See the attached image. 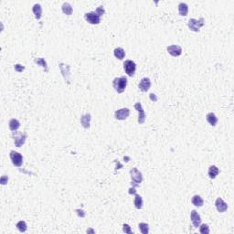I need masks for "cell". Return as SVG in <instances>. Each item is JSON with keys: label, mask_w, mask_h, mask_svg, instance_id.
Segmentation results:
<instances>
[{"label": "cell", "mask_w": 234, "mask_h": 234, "mask_svg": "<svg viewBox=\"0 0 234 234\" xmlns=\"http://www.w3.org/2000/svg\"><path fill=\"white\" fill-rule=\"evenodd\" d=\"M126 85H127V79L124 76L115 78L113 81V86L118 93H123L125 88H126Z\"/></svg>", "instance_id": "cell-1"}, {"label": "cell", "mask_w": 234, "mask_h": 234, "mask_svg": "<svg viewBox=\"0 0 234 234\" xmlns=\"http://www.w3.org/2000/svg\"><path fill=\"white\" fill-rule=\"evenodd\" d=\"M130 174H131V185L134 188H136L140 185V183H142L143 181V176L142 173L137 169V168H132L130 170Z\"/></svg>", "instance_id": "cell-2"}, {"label": "cell", "mask_w": 234, "mask_h": 234, "mask_svg": "<svg viewBox=\"0 0 234 234\" xmlns=\"http://www.w3.org/2000/svg\"><path fill=\"white\" fill-rule=\"evenodd\" d=\"M203 26H204V19L203 17H200L199 20H197L195 19H190L188 20V27L190 28V30L195 31V32H199L200 28Z\"/></svg>", "instance_id": "cell-3"}, {"label": "cell", "mask_w": 234, "mask_h": 234, "mask_svg": "<svg viewBox=\"0 0 234 234\" xmlns=\"http://www.w3.org/2000/svg\"><path fill=\"white\" fill-rule=\"evenodd\" d=\"M123 69L126 74L130 77H133L135 75V70H136V64L133 61H125L123 63Z\"/></svg>", "instance_id": "cell-4"}, {"label": "cell", "mask_w": 234, "mask_h": 234, "mask_svg": "<svg viewBox=\"0 0 234 234\" xmlns=\"http://www.w3.org/2000/svg\"><path fill=\"white\" fill-rule=\"evenodd\" d=\"M84 17H85L86 21L89 22L90 24L97 25V24H99L101 22V16L96 13V11L86 13Z\"/></svg>", "instance_id": "cell-5"}, {"label": "cell", "mask_w": 234, "mask_h": 234, "mask_svg": "<svg viewBox=\"0 0 234 234\" xmlns=\"http://www.w3.org/2000/svg\"><path fill=\"white\" fill-rule=\"evenodd\" d=\"M10 159L12 161V163L14 166L16 167H21L22 163H23V156H21V154H19V152L16 151H11L9 154Z\"/></svg>", "instance_id": "cell-6"}, {"label": "cell", "mask_w": 234, "mask_h": 234, "mask_svg": "<svg viewBox=\"0 0 234 234\" xmlns=\"http://www.w3.org/2000/svg\"><path fill=\"white\" fill-rule=\"evenodd\" d=\"M15 134H16V135H14L15 146L16 147H20L22 145H24V143L27 139V135L22 134V133H16V132H15Z\"/></svg>", "instance_id": "cell-7"}, {"label": "cell", "mask_w": 234, "mask_h": 234, "mask_svg": "<svg viewBox=\"0 0 234 234\" xmlns=\"http://www.w3.org/2000/svg\"><path fill=\"white\" fill-rule=\"evenodd\" d=\"M135 110L139 114H138V123L140 124H143L144 123H145V121H146V113H145V111H144V109H143L142 104L140 102H137V103L135 104Z\"/></svg>", "instance_id": "cell-8"}, {"label": "cell", "mask_w": 234, "mask_h": 234, "mask_svg": "<svg viewBox=\"0 0 234 234\" xmlns=\"http://www.w3.org/2000/svg\"><path fill=\"white\" fill-rule=\"evenodd\" d=\"M130 114V110L128 108H122L120 110H117L114 114L115 118L117 120H125Z\"/></svg>", "instance_id": "cell-9"}, {"label": "cell", "mask_w": 234, "mask_h": 234, "mask_svg": "<svg viewBox=\"0 0 234 234\" xmlns=\"http://www.w3.org/2000/svg\"><path fill=\"white\" fill-rule=\"evenodd\" d=\"M167 51L170 55L174 56V57H178L181 55L182 53V49L180 46L178 45H171L167 47Z\"/></svg>", "instance_id": "cell-10"}, {"label": "cell", "mask_w": 234, "mask_h": 234, "mask_svg": "<svg viewBox=\"0 0 234 234\" xmlns=\"http://www.w3.org/2000/svg\"><path fill=\"white\" fill-rule=\"evenodd\" d=\"M190 218H191V221H192V224L195 228H197L200 227V223H201V218L200 214L197 213L196 210H192L191 211V214H190Z\"/></svg>", "instance_id": "cell-11"}, {"label": "cell", "mask_w": 234, "mask_h": 234, "mask_svg": "<svg viewBox=\"0 0 234 234\" xmlns=\"http://www.w3.org/2000/svg\"><path fill=\"white\" fill-rule=\"evenodd\" d=\"M138 87H139V89L141 90L142 92H144V93L147 92L148 90L150 89V87H151V81H150V80H149L148 78H143V79L141 80V81H140Z\"/></svg>", "instance_id": "cell-12"}, {"label": "cell", "mask_w": 234, "mask_h": 234, "mask_svg": "<svg viewBox=\"0 0 234 234\" xmlns=\"http://www.w3.org/2000/svg\"><path fill=\"white\" fill-rule=\"evenodd\" d=\"M215 205H216V209H217V210L221 213L222 212H225L227 209H228V205L227 203H225L223 201L222 199H221V197H218L217 200H216L215 202Z\"/></svg>", "instance_id": "cell-13"}, {"label": "cell", "mask_w": 234, "mask_h": 234, "mask_svg": "<svg viewBox=\"0 0 234 234\" xmlns=\"http://www.w3.org/2000/svg\"><path fill=\"white\" fill-rule=\"evenodd\" d=\"M92 116L90 114H86L83 116L81 117V123L84 128H89L90 127V123H91Z\"/></svg>", "instance_id": "cell-14"}, {"label": "cell", "mask_w": 234, "mask_h": 234, "mask_svg": "<svg viewBox=\"0 0 234 234\" xmlns=\"http://www.w3.org/2000/svg\"><path fill=\"white\" fill-rule=\"evenodd\" d=\"M33 13L35 15L36 19H41V16H42V7L40 4H35L33 8Z\"/></svg>", "instance_id": "cell-15"}, {"label": "cell", "mask_w": 234, "mask_h": 234, "mask_svg": "<svg viewBox=\"0 0 234 234\" xmlns=\"http://www.w3.org/2000/svg\"><path fill=\"white\" fill-rule=\"evenodd\" d=\"M220 173V170L219 168L216 167V166H210L209 168V171H208V175L210 178H215L216 176H217Z\"/></svg>", "instance_id": "cell-16"}, {"label": "cell", "mask_w": 234, "mask_h": 234, "mask_svg": "<svg viewBox=\"0 0 234 234\" xmlns=\"http://www.w3.org/2000/svg\"><path fill=\"white\" fill-rule=\"evenodd\" d=\"M192 204L196 207H202L203 204H204V200L201 199L200 196H197V195H195L193 197H192Z\"/></svg>", "instance_id": "cell-17"}, {"label": "cell", "mask_w": 234, "mask_h": 234, "mask_svg": "<svg viewBox=\"0 0 234 234\" xmlns=\"http://www.w3.org/2000/svg\"><path fill=\"white\" fill-rule=\"evenodd\" d=\"M188 12V7L186 3H180L178 5V13L180 16H187Z\"/></svg>", "instance_id": "cell-18"}, {"label": "cell", "mask_w": 234, "mask_h": 234, "mask_svg": "<svg viewBox=\"0 0 234 234\" xmlns=\"http://www.w3.org/2000/svg\"><path fill=\"white\" fill-rule=\"evenodd\" d=\"M9 129L11 131H16L17 129H19L20 127V123L17 121L16 119H11L9 121Z\"/></svg>", "instance_id": "cell-19"}, {"label": "cell", "mask_w": 234, "mask_h": 234, "mask_svg": "<svg viewBox=\"0 0 234 234\" xmlns=\"http://www.w3.org/2000/svg\"><path fill=\"white\" fill-rule=\"evenodd\" d=\"M206 118H207V121L209 122V123L211 125V126H215L216 123H217V122H218V118L216 117V115L213 113L208 114Z\"/></svg>", "instance_id": "cell-20"}, {"label": "cell", "mask_w": 234, "mask_h": 234, "mask_svg": "<svg viewBox=\"0 0 234 234\" xmlns=\"http://www.w3.org/2000/svg\"><path fill=\"white\" fill-rule=\"evenodd\" d=\"M114 54L115 58H117L118 60H123L125 56V51L122 48H116L114 51Z\"/></svg>", "instance_id": "cell-21"}, {"label": "cell", "mask_w": 234, "mask_h": 234, "mask_svg": "<svg viewBox=\"0 0 234 234\" xmlns=\"http://www.w3.org/2000/svg\"><path fill=\"white\" fill-rule=\"evenodd\" d=\"M34 62H35L36 64H38V65L41 66V67L44 69L45 71H48V70H49L47 62H46V61H45L43 58H36V59H34Z\"/></svg>", "instance_id": "cell-22"}, {"label": "cell", "mask_w": 234, "mask_h": 234, "mask_svg": "<svg viewBox=\"0 0 234 234\" xmlns=\"http://www.w3.org/2000/svg\"><path fill=\"white\" fill-rule=\"evenodd\" d=\"M134 204H135V207L137 209H142V207H143V199H142V197H141L140 195L135 194Z\"/></svg>", "instance_id": "cell-23"}, {"label": "cell", "mask_w": 234, "mask_h": 234, "mask_svg": "<svg viewBox=\"0 0 234 234\" xmlns=\"http://www.w3.org/2000/svg\"><path fill=\"white\" fill-rule=\"evenodd\" d=\"M73 7H71L69 3H63L62 5V12L68 16H70L71 14H73Z\"/></svg>", "instance_id": "cell-24"}, {"label": "cell", "mask_w": 234, "mask_h": 234, "mask_svg": "<svg viewBox=\"0 0 234 234\" xmlns=\"http://www.w3.org/2000/svg\"><path fill=\"white\" fill-rule=\"evenodd\" d=\"M139 230L140 231L143 233V234H147L148 231H149V226L147 223H144V222H141L139 223Z\"/></svg>", "instance_id": "cell-25"}, {"label": "cell", "mask_w": 234, "mask_h": 234, "mask_svg": "<svg viewBox=\"0 0 234 234\" xmlns=\"http://www.w3.org/2000/svg\"><path fill=\"white\" fill-rule=\"evenodd\" d=\"M16 228H17V230H19V231L25 232L27 230V224H26V222L24 221H20L17 222Z\"/></svg>", "instance_id": "cell-26"}, {"label": "cell", "mask_w": 234, "mask_h": 234, "mask_svg": "<svg viewBox=\"0 0 234 234\" xmlns=\"http://www.w3.org/2000/svg\"><path fill=\"white\" fill-rule=\"evenodd\" d=\"M200 232L202 234H209V228L207 224H202L200 227Z\"/></svg>", "instance_id": "cell-27"}, {"label": "cell", "mask_w": 234, "mask_h": 234, "mask_svg": "<svg viewBox=\"0 0 234 234\" xmlns=\"http://www.w3.org/2000/svg\"><path fill=\"white\" fill-rule=\"evenodd\" d=\"M123 230L124 233H127V234H132V230H131V227L128 224H123Z\"/></svg>", "instance_id": "cell-28"}, {"label": "cell", "mask_w": 234, "mask_h": 234, "mask_svg": "<svg viewBox=\"0 0 234 234\" xmlns=\"http://www.w3.org/2000/svg\"><path fill=\"white\" fill-rule=\"evenodd\" d=\"M104 12H105V10H104L103 7H99L96 9V13H97L100 16H102L104 14Z\"/></svg>", "instance_id": "cell-29"}, {"label": "cell", "mask_w": 234, "mask_h": 234, "mask_svg": "<svg viewBox=\"0 0 234 234\" xmlns=\"http://www.w3.org/2000/svg\"><path fill=\"white\" fill-rule=\"evenodd\" d=\"M24 69H25V68H24L22 65H20V64H16V65H15V70L17 71V73H20V71H22Z\"/></svg>", "instance_id": "cell-30"}, {"label": "cell", "mask_w": 234, "mask_h": 234, "mask_svg": "<svg viewBox=\"0 0 234 234\" xmlns=\"http://www.w3.org/2000/svg\"><path fill=\"white\" fill-rule=\"evenodd\" d=\"M75 212L78 214V216H80V217H81V218H84V217H85V212H84L82 209H76Z\"/></svg>", "instance_id": "cell-31"}, {"label": "cell", "mask_w": 234, "mask_h": 234, "mask_svg": "<svg viewBox=\"0 0 234 234\" xmlns=\"http://www.w3.org/2000/svg\"><path fill=\"white\" fill-rule=\"evenodd\" d=\"M7 181H8V176H3L1 177V184H2V185L7 184Z\"/></svg>", "instance_id": "cell-32"}, {"label": "cell", "mask_w": 234, "mask_h": 234, "mask_svg": "<svg viewBox=\"0 0 234 234\" xmlns=\"http://www.w3.org/2000/svg\"><path fill=\"white\" fill-rule=\"evenodd\" d=\"M129 194H132V195H135L136 194V190H135V188L132 187L130 189H129Z\"/></svg>", "instance_id": "cell-33"}, {"label": "cell", "mask_w": 234, "mask_h": 234, "mask_svg": "<svg viewBox=\"0 0 234 234\" xmlns=\"http://www.w3.org/2000/svg\"><path fill=\"white\" fill-rule=\"evenodd\" d=\"M150 99H151L152 101H154V102H156V101H157V97H156L154 93H151V94H150Z\"/></svg>", "instance_id": "cell-34"}, {"label": "cell", "mask_w": 234, "mask_h": 234, "mask_svg": "<svg viewBox=\"0 0 234 234\" xmlns=\"http://www.w3.org/2000/svg\"><path fill=\"white\" fill-rule=\"evenodd\" d=\"M87 232H94L93 230H87Z\"/></svg>", "instance_id": "cell-35"}]
</instances>
